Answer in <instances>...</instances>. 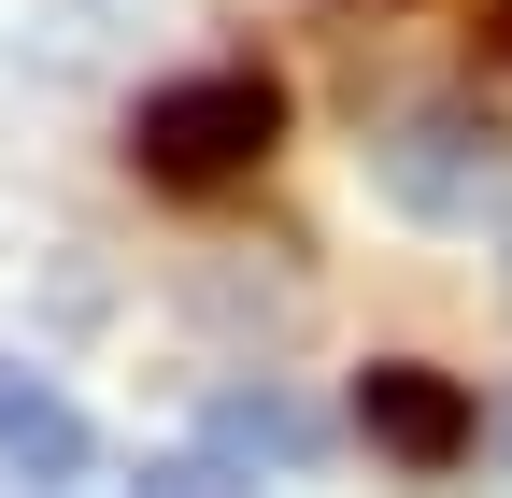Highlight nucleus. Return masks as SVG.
<instances>
[{"label": "nucleus", "mask_w": 512, "mask_h": 498, "mask_svg": "<svg viewBox=\"0 0 512 498\" xmlns=\"http://www.w3.org/2000/svg\"><path fill=\"white\" fill-rule=\"evenodd\" d=\"M271 129H285V86L228 57V72H185V86H157L128 114V157H143V185H171V200H214V185H242L271 157Z\"/></svg>", "instance_id": "nucleus-1"}, {"label": "nucleus", "mask_w": 512, "mask_h": 498, "mask_svg": "<svg viewBox=\"0 0 512 498\" xmlns=\"http://www.w3.org/2000/svg\"><path fill=\"white\" fill-rule=\"evenodd\" d=\"M370 185L413 228H498L512 214V129L470 114V100H413V114L370 129Z\"/></svg>", "instance_id": "nucleus-2"}, {"label": "nucleus", "mask_w": 512, "mask_h": 498, "mask_svg": "<svg viewBox=\"0 0 512 498\" xmlns=\"http://www.w3.org/2000/svg\"><path fill=\"white\" fill-rule=\"evenodd\" d=\"M356 427H370V442L399 456V470H456V456L484 442V399L456 385V370H413V356H384L370 385H356Z\"/></svg>", "instance_id": "nucleus-3"}, {"label": "nucleus", "mask_w": 512, "mask_h": 498, "mask_svg": "<svg viewBox=\"0 0 512 498\" xmlns=\"http://www.w3.org/2000/svg\"><path fill=\"white\" fill-rule=\"evenodd\" d=\"M313 456H328V413H313V399H285V385H228V399L200 413V456L157 470V484H214V470H313Z\"/></svg>", "instance_id": "nucleus-4"}, {"label": "nucleus", "mask_w": 512, "mask_h": 498, "mask_svg": "<svg viewBox=\"0 0 512 498\" xmlns=\"http://www.w3.org/2000/svg\"><path fill=\"white\" fill-rule=\"evenodd\" d=\"M86 413L72 399H57L43 385V370H0V470H15V484H86Z\"/></svg>", "instance_id": "nucleus-5"}, {"label": "nucleus", "mask_w": 512, "mask_h": 498, "mask_svg": "<svg viewBox=\"0 0 512 498\" xmlns=\"http://www.w3.org/2000/svg\"><path fill=\"white\" fill-rule=\"evenodd\" d=\"M484 442H498V456H512V399H498V413H484Z\"/></svg>", "instance_id": "nucleus-6"}]
</instances>
